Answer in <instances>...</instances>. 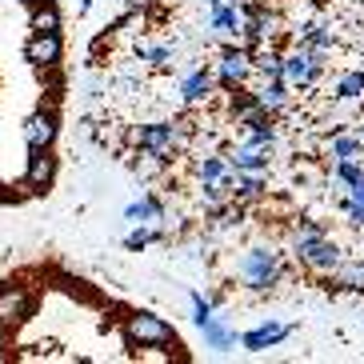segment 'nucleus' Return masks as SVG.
<instances>
[{"mask_svg":"<svg viewBox=\"0 0 364 364\" xmlns=\"http://www.w3.org/2000/svg\"><path fill=\"white\" fill-rule=\"evenodd\" d=\"M236 272H240L248 284H272V280L280 277V264H277V257H272V252L257 248V252H245V257H240Z\"/></svg>","mask_w":364,"mask_h":364,"instance_id":"3","label":"nucleus"},{"mask_svg":"<svg viewBox=\"0 0 364 364\" xmlns=\"http://www.w3.org/2000/svg\"><path fill=\"white\" fill-rule=\"evenodd\" d=\"M268 156H272V149H248V144H236V149L228 152L232 168H248V172L268 168Z\"/></svg>","mask_w":364,"mask_h":364,"instance_id":"12","label":"nucleus"},{"mask_svg":"<svg viewBox=\"0 0 364 364\" xmlns=\"http://www.w3.org/2000/svg\"><path fill=\"white\" fill-rule=\"evenodd\" d=\"M248 73H252V56H248L245 48H228V53L220 56V65H216V76H220L225 88H236Z\"/></svg>","mask_w":364,"mask_h":364,"instance_id":"7","label":"nucleus"},{"mask_svg":"<svg viewBox=\"0 0 364 364\" xmlns=\"http://www.w3.org/2000/svg\"><path fill=\"white\" fill-rule=\"evenodd\" d=\"M28 60H33L36 68H56L60 65V36L56 33H33V41H28Z\"/></svg>","mask_w":364,"mask_h":364,"instance_id":"8","label":"nucleus"},{"mask_svg":"<svg viewBox=\"0 0 364 364\" xmlns=\"http://www.w3.org/2000/svg\"><path fill=\"white\" fill-rule=\"evenodd\" d=\"M336 97H341V100L364 97V73H344V76H341V85H336Z\"/></svg>","mask_w":364,"mask_h":364,"instance_id":"19","label":"nucleus"},{"mask_svg":"<svg viewBox=\"0 0 364 364\" xmlns=\"http://www.w3.org/2000/svg\"><path fill=\"white\" fill-rule=\"evenodd\" d=\"M184 132H188V124H144V129H136L132 136L140 140V149L156 152V156H176V152L184 149Z\"/></svg>","mask_w":364,"mask_h":364,"instance_id":"1","label":"nucleus"},{"mask_svg":"<svg viewBox=\"0 0 364 364\" xmlns=\"http://www.w3.org/2000/svg\"><path fill=\"white\" fill-rule=\"evenodd\" d=\"M284 336H289V324H260V328L245 332L240 344H245L248 353H260V348H268V344H280Z\"/></svg>","mask_w":364,"mask_h":364,"instance_id":"11","label":"nucleus"},{"mask_svg":"<svg viewBox=\"0 0 364 364\" xmlns=\"http://www.w3.org/2000/svg\"><path fill=\"white\" fill-rule=\"evenodd\" d=\"M252 97L260 100V105L268 108V112H277V108L289 105V92H284V76H264V85L252 92Z\"/></svg>","mask_w":364,"mask_h":364,"instance_id":"13","label":"nucleus"},{"mask_svg":"<svg viewBox=\"0 0 364 364\" xmlns=\"http://www.w3.org/2000/svg\"><path fill=\"white\" fill-rule=\"evenodd\" d=\"M316 53H312L309 44H300L292 56H284V65H280V76H284V85H292V88H304L312 80V73H316Z\"/></svg>","mask_w":364,"mask_h":364,"instance_id":"4","label":"nucleus"},{"mask_svg":"<svg viewBox=\"0 0 364 364\" xmlns=\"http://www.w3.org/2000/svg\"><path fill=\"white\" fill-rule=\"evenodd\" d=\"M28 309H33V292H28V289H4V292H0V328H4V324L24 321Z\"/></svg>","mask_w":364,"mask_h":364,"instance_id":"9","label":"nucleus"},{"mask_svg":"<svg viewBox=\"0 0 364 364\" xmlns=\"http://www.w3.org/2000/svg\"><path fill=\"white\" fill-rule=\"evenodd\" d=\"M24 140H28L33 149H53V140H56V108L53 105H44L36 117H28Z\"/></svg>","mask_w":364,"mask_h":364,"instance_id":"6","label":"nucleus"},{"mask_svg":"<svg viewBox=\"0 0 364 364\" xmlns=\"http://www.w3.org/2000/svg\"><path fill=\"white\" fill-rule=\"evenodd\" d=\"M193 309H196V316H193V321H196V328H200L204 321H213V304H208V300H204L200 292H193Z\"/></svg>","mask_w":364,"mask_h":364,"instance_id":"23","label":"nucleus"},{"mask_svg":"<svg viewBox=\"0 0 364 364\" xmlns=\"http://www.w3.org/2000/svg\"><path fill=\"white\" fill-rule=\"evenodd\" d=\"M124 332H129V341H136L140 348L144 344H168L172 341V324H164L161 316H152V312H136L124 321Z\"/></svg>","mask_w":364,"mask_h":364,"instance_id":"2","label":"nucleus"},{"mask_svg":"<svg viewBox=\"0 0 364 364\" xmlns=\"http://www.w3.org/2000/svg\"><path fill=\"white\" fill-rule=\"evenodd\" d=\"M132 220V225H149V220H164V208L161 200H152V196H144V200L129 204V213H124Z\"/></svg>","mask_w":364,"mask_h":364,"instance_id":"16","label":"nucleus"},{"mask_svg":"<svg viewBox=\"0 0 364 364\" xmlns=\"http://www.w3.org/2000/svg\"><path fill=\"white\" fill-rule=\"evenodd\" d=\"M60 28V12L53 4H36L33 9V33H56Z\"/></svg>","mask_w":364,"mask_h":364,"instance_id":"18","label":"nucleus"},{"mask_svg":"<svg viewBox=\"0 0 364 364\" xmlns=\"http://www.w3.org/2000/svg\"><path fill=\"white\" fill-rule=\"evenodd\" d=\"M156 236H161V232H156V228H144V225H140V228H132V232H129V240H124V245H129L132 252H136V248L152 245V240H156Z\"/></svg>","mask_w":364,"mask_h":364,"instance_id":"22","label":"nucleus"},{"mask_svg":"<svg viewBox=\"0 0 364 364\" xmlns=\"http://www.w3.org/2000/svg\"><path fill=\"white\" fill-rule=\"evenodd\" d=\"M328 152L336 156V161H356V156H364V140H356V136H332Z\"/></svg>","mask_w":364,"mask_h":364,"instance_id":"17","label":"nucleus"},{"mask_svg":"<svg viewBox=\"0 0 364 364\" xmlns=\"http://www.w3.org/2000/svg\"><path fill=\"white\" fill-rule=\"evenodd\" d=\"M181 92H184V100H193V105H196V100H208V97H213V76L204 73V68H196V73L184 80Z\"/></svg>","mask_w":364,"mask_h":364,"instance_id":"15","label":"nucleus"},{"mask_svg":"<svg viewBox=\"0 0 364 364\" xmlns=\"http://www.w3.org/2000/svg\"><path fill=\"white\" fill-rule=\"evenodd\" d=\"M164 156H156V152H149V149H140V152H129V168L136 172L140 181H152V176H161L164 172Z\"/></svg>","mask_w":364,"mask_h":364,"instance_id":"14","label":"nucleus"},{"mask_svg":"<svg viewBox=\"0 0 364 364\" xmlns=\"http://www.w3.org/2000/svg\"><path fill=\"white\" fill-rule=\"evenodd\" d=\"M360 140H364V136H360Z\"/></svg>","mask_w":364,"mask_h":364,"instance_id":"25","label":"nucleus"},{"mask_svg":"<svg viewBox=\"0 0 364 364\" xmlns=\"http://www.w3.org/2000/svg\"><path fill=\"white\" fill-rule=\"evenodd\" d=\"M225 161H220V156H204V161H196V176H200V181H220V176H225Z\"/></svg>","mask_w":364,"mask_h":364,"instance_id":"20","label":"nucleus"},{"mask_svg":"<svg viewBox=\"0 0 364 364\" xmlns=\"http://www.w3.org/2000/svg\"><path fill=\"white\" fill-rule=\"evenodd\" d=\"M56 176V156H48V149H33L28 161V188H48Z\"/></svg>","mask_w":364,"mask_h":364,"instance_id":"10","label":"nucleus"},{"mask_svg":"<svg viewBox=\"0 0 364 364\" xmlns=\"http://www.w3.org/2000/svg\"><path fill=\"white\" fill-rule=\"evenodd\" d=\"M364 176V168L356 161H336V168H332V181L336 184H353V181H360Z\"/></svg>","mask_w":364,"mask_h":364,"instance_id":"21","label":"nucleus"},{"mask_svg":"<svg viewBox=\"0 0 364 364\" xmlns=\"http://www.w3.org/2000/svg\"><path fill=\"white\" fill-rule=\"evenodd\" d=\"M296 257L309 260L312 268H336L341 264V248L324 240V236H309V240H296Z\"/></svg>","mask_w":364,"mask_h":364,"instance_id":"5","label":"nucleus"},{"mask_svg":"<svg viewBox=\"0 0 364 364\" xmlns=\"http://www.w3.org/2000/svg\"><path fill=\"white\" fill-rule=\"evenodd\" d=\"M88 9H92V0H76V12H80V16H85Z\"/></svg>","mask_w":364,"mask_h":364,"instance_id":"24","label":"nucleus"}]
</instances>
